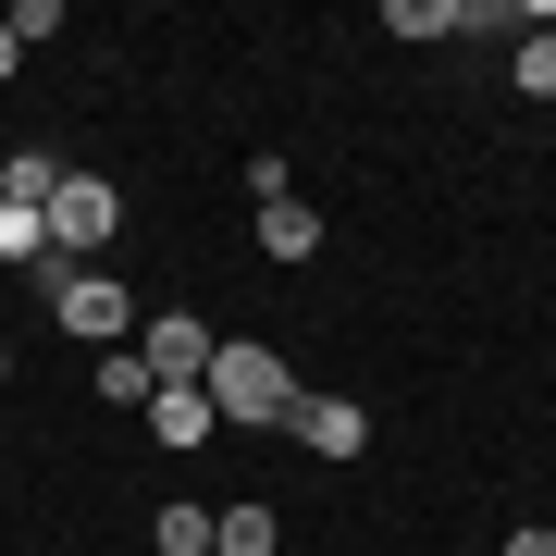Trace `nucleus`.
Instances as JSON below:
<instances>
[{
    "mask_svg": "<svg viewBox=\"0 0 556 556\" xmlns=\"http://www.w3.org/2000/svg\"><path fill=\"white\" fill-rule=\"evenodd\" d=\"M248 236H260V260H285V273H298V260L321 248V223H309V199H273V211L248 223Z\"/></svg>",
    "mask_w": 556,
    "mask_h": 556,
    "instance_id": "nucleus-7",
    "label": "nucleus"
},
{
    "mask_svg": "<svg viewBox=\"0 0 556 556\" xmlns=\"http://www.w3.org/2000/svg\"><path fill=\"white\" fill-rule=\"evenodd\" d=\"M383 25H396V38H470V0H396Z\"/></svg>",
    "mask_w": 556,
    "mask_h": 556,
    "instance_id": "nucleus-10",
    "label": "nucleus"
},
{
    "mask_svg": "<svg viewBox=\"0 0 556 556\" xmlns=\"http://www.w3.org/2000/svg\"><path fill=\"white\" fill-rule=\"evenodd\" d=\"M112 223H124V199H112L100 174H62V186H50V260H62V273H100Z\"/></svg>",
    "mask_w": 556,
    "mask_h": 556,
    "instance_id": "nucleus-3",
    "label": "nucleus"
},
{
    "mask_svg": "<svg viewBox=\"0 0 556 556\" xmlns=\"http://www.w3.org/2000/svg\"><path fill=\"white\" fill-rule=\"evenodd\" d=\"M0 260H13V273H50V211L0 199Z\"/></svg>",
    "mask_w": 556,
    "mask_h": 556,
    "instance_id": "nucleus-8",
    "label": "nucleus"
},
{
    "mask_svg": "<svg viewBox=\"0 0 556 556\" xmlns=\"http://www.w3.org/2000/svg\"><path fill=\"white\" fill-rule=\"evenodd\" d=\"M507 556H556V532H507Z\"/></svg>",
    "mask_w": 556,
    "mask_h": 556,
    "instance_id": "nucleus-15",
    "label": "nucleus"
},
{
    "mask_svg": "<svg viewBox=\"0 0 556 556\" xmlns=\"http://www.w3.org/2000/svg\"><path fill=\"white\" fill-rule=\"evenodd\" d=\"M13 62H25V50H13V25H0V87H13Z\"/></svg>",
    "mask_w": 556,
    "mask_h": 556,
    "instance_id": "nucleus-16",
    "label": "nucleus"
},
{
    "mask_svg": "<svg viewBox=\"0 0 556 556\" xmlns=\"http://www.w3.org/2000/svg\"><path fill=\"white\" fill-rule=\"evenodd\" d=\"M211 408H223V433H273V420L298 408V383H285V358L260 334H223L211 346Z\"/></svg>",
    "mask_w": 556,
    "mask_h": 556,
    "instance_id": "nucleus-1",
    "label": "nucleus"
},
{
    "mask_svg": "<svg viewBox=\"0 0 556 556\" xmlns=\"http://www.w3.org/2000/svg\"><path fill=\"white\" fill-rule=\"evenodd\" d=\"M149 445H223L211 383H161V396H149Z\"/></svg>",
    "mask_w": 556,
    "mask_h": 556,
    "instance_id": "nucleus-6",
    "label": "nucleus"
},
{
    "mask_svg": "<svg viewBox=\"0 0 556 556\" xmlns=\"http://www.w3.org/2000/svg\"><path fill=\"white\" fill-rule=\"evenodd\" d=\"M0 371H13V346H0Z\"/></svg>",
    "mask_w": 556,
    "mask_h": 556,
    "instance_id": "nucleus-17",
    "label": "nucleus"
},
{
    "mask_svg": "<svg viewBox=\"0 0 556 556\" xmlns=\"http://www.w3.org/2000/svg\"><path fill=\"white\" fill-rule=\"evenodd\" d=\"M507 75H519V100H556V38H519Z\"/></svg>",
    "mask_w": 556,
    "mask_h": 556,
    "instance_id": "nucleus-14",
    "label": "nucleus"
},
{
    "mask_svg": "<svg viewBox=\"0 0 556 556\" xmlns=\"http://www.w3.org/2000/svg\"><path fill=\"white\" fill-rule=\"evenodd\" d=\"M211 346H223V334H199V309H137L149 383H211Z\"/></svg>",
    "mask_w": 556,
    "mask_h": 556,
    "instance_id": "nucleus-4",
    "label": "nucleus"
},
{
    "mask_svg": "<svg viewBox=\"0 0 556 556\" xmlns=\"http://www.w3.org/2000/svg\"><path fill=\"white\" fill-rule=\"evenodd\" d=\"M50 186H62V161H50V149H13V161H0V199L50 211Z\"/></svg>",
    "mask_w": 556,
    "mask_h": 556,
    "instance_id": "nucleus-11",
    "label": "nucleus"
},
{
    "mask_svg": "<svg viewBox=\"0 0 556 556\" xmlns=\"http://www.w3.org/2000/svg\"><path fill=\"white\" fill-rule=\"evenodd\" d=\"M149 544H161V556H211V519H199V507H161Z\"/></svg>",
    "mask_w": 556,
    "mask_h": 556,
    "instance_id": "nucleus-13",
    "label": "nucleus"
},
{
    "mask_svg": "<svg viewBox=\"0 0 556 556\" xmlns=\"http://www.w3.org/2000/svg\"><path fill=\"white\" fill-rule=\"evenodd\" d=\"M100 396H112V408H149L161 383H149V358H137V346H112V358H100Z\"/></svg>",
    "mask_w": 556,
    "mask_h": 556,
    "instance_id": "nucleus-12",
    "label": "nucleus"
},
{
    "mask_svg": "<svg viewBox=\"0 0 556 556\" xmlns=\"http://www.w3.org/2000/svg\"><path fill=\"white\" fill-rule=\"evenodd\" d=\"M38 298H50V321H62V334H87V346H137V298H124V285L112 273H62V260H50V273H38Z\"/></svg>",
    "mask_w": 556,
    "mask_h": 556,
    "instance_id": "nucleus-2",
    "label": "nucleus"
},
{
    "mask_svg": "<svg viewBox=\"0 0 556 556\" xmlns=\"http://www.w3.org/2000/svg\"><path fill=\"white\" fill-rule=\"evenodd\" d=\"M273 544H285L273 507H223V519H211V556H273Z\"/></svg>",
    "mask_w": 556,
    "mask_h": 556,
    "instance_id": "nucleus-9",
    "label": "nucleus"
},
{
    "mask_svg": "<svg viewBox=\"0 0 556 556\" xmlns=\"http://www.w3.org/2000/svg\"><path fill=\"white\" fill-rule=\"evenodd\" d=\"M285 433H298L309 457H334V470H346V457L371 445V420H358V396H298V408H285Z\"/></svg>",
    "mask_w": 556,
    "mask_h": 556,
    "instance_id": "nucleus-5",
    "label": "nucleus"
}]
</instances>
